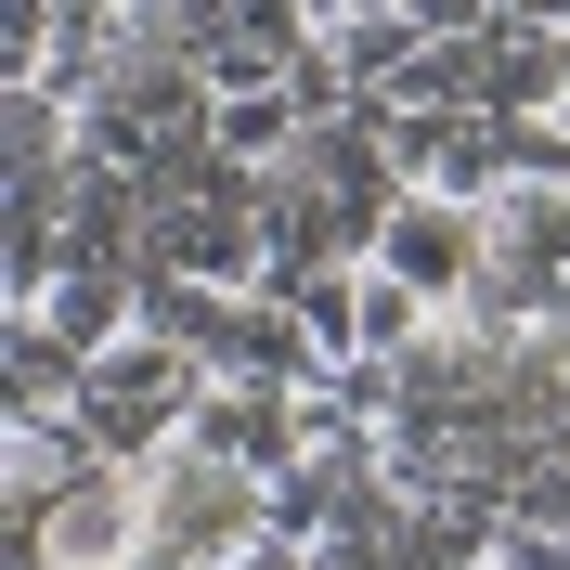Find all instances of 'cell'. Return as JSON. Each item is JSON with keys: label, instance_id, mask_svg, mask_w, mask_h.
<instances>
[{"label": "cell", "instance_id": "2", "mask_svg": "<svg viewBox=\"0 0 570 570\" xmlns=\"http://www.w3.org/2000/svg\"><path fill=\"white\" fill-rule=\"evenodd\" d=\"M195 402H208V363L181 351L169 324H130L117 351H91V376H78V415H91V441L130 466H156L195 428Z\"/></svg>", "mask_w": 570, "mask_h": 570}, {"label": "cell", "instance_id": "4", "mask_svg": "<svg viewBox=\"0 0 570 570\" xmlns=\"http://www.w3.org/2000/svg\"><path fill=\"white\" fill-rule=\"evenodd\" d=\"M91 466H105V441H91V415H78V402H13V428H0V519H13V532H39V519H52Z\"/></svg>", "mask_w": 570, "mask_h": 570}, {"label": "cell", "instance_id": "5", "mask_svg": "<svg viewBox=\"0 0 570 570\" xmlns=\"http://www.w3.org/2000/svg\"><path fill=\"white\" fill-rule=\"evenodd\" d=\"M39 544H52L66 570H130V558H142V466L105 454L66 505H52V519H39Z\"/></svg>", "mask_w": 570, "mask_h": 570}, {"label": "cell", "instance_id": "3", "mask_svg": "<svg viewBox=\"0 0 570 570\" xmlns=\"http://www.w3.org/2000/svg\"><path fill=\"white\" fill-rule=\"evenodd\" d=\"M480 259H493V208H466V195H428V181H402L390 234H376V273H402L428 312H466Z\"/></svg>", "mask_w": 570, "mask_h": 570}, {"label": "cell", "instance_id": "11", "mask_svg": "<svg viewBox=\"0 0 570 570\" xmlns=\"http://www.w3.org/2000/svg\"><path fill=\"white\" fill-rule=\"evenodd\" d=\"M0 570H66V558H52L39 532H13V519H0Z\"/></svg>", "mask_w": 570, "mask_h": 570}, {"label": "cell", "instance_id": "7", "mask_svg": "<svg viewBox=\"0 0 570 570\" xmlns=\"http://www.w3.org/2000/svg\"><path fill=\"white\" fill-rule=\"evenodd\" d=\"M78 376H91V351L52 312H0V390L13 402H78Z\"/></svg>", "mask_w": 570, "mask_h": 570}, {"label": "cell", "instance_id": "13", "mask_svg": "<svg viewBox=\"0 0 570 570\" xmlns=\"http://www.w3.org/2000/svg\"><path fill=\"white\" fill-rule=\"evenodd\" d=\"M544 117H558V130H570V91H558V105H544Z\"/></svg>", "mask_w": 570, "mask_h": 570}, {"label": "cell", "instance_id": "10", "mask_svg": "<svg viewBox=\"0 0 570 570\" xmlns=\"http://www.w3.org/2000/svg\"><path fill=\"white\" fill-rule=\"evenodd\" d=\"M195 66H208V91H273V78L298 66V52H285V39H259V27H234V13H220V27H208V52H195Z\"/></svg>", "mask_w": 570, "mask_h": 570}, {"label": "cell", "instance_id": "6", "mask_svg": "<svg viewBox=\"0 0 570 570\" xmlns=\"http://www.w3.org/2000/svg\"><path fill=\"white\" fill-rule=\"evenodd\" d=\"M27 312H52L78 351H117V337L142 324V259H66L52 298H27Z\"/></svg>", "mask_w": 570, "mask_h": 570}, {"label": "cell", "instance_id": "8", "mask_svg": "<svg viewBox=\"0 0 570 570\" xmlns=\"http://www.w3.org/2000/svg\"><path fill=\"white\" fill-rule=\"evenodd\" d=\"M298 130H312V105H298V91H220V156H234V169H285V156H298Z\"/></svg>", "mask_w": 570, "mask_h": 570}, {"label": "cell", "instance_id": "1", "mask_svg": "<svg viewBox=\"0 0 570 570\" xmlns=\"http://www.w3.org/2000/svg\"><path fill=\"white\" fill-rule=\"evenodd\" d=\"M259 532H273V480L208 454V441H169L142 466V558L130 570H234Z\"/></svg>", "mask_w": 570, "mask_h": 570}, {"label": "cell", "instance_id": "9", "mask_svg": "<svg viewBox=\"0 0 570 570\" xmlns=\"http://www.w3.org/2000/svg\"><path fill=\"white\" fill-rule=\"evenodd\" d=\"M415 52H428V27H415V13H337V66H351V91H363V105H390L402 78H415Z\"/></svg>", "mask_w": 570, "mask_h": 570}, {"label": "cell", "instance_id": "12", "mask_svg": "<svg viewBox=\"0 0 570 570\" xmlns=\"http://www.w3.org/2000/svg\"><path fill=\"white\" fill-rule=\"evenodd\" d=\"M337 13H351V0H312V27H337Z\"/></svg>", "mask_w": 570, "mask_h": 570}]
</instances>
